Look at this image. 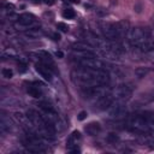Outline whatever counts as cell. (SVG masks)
I'll return each mask as SVG.
<instances>
[{
    "label": "cell",
    "instance_id": "7402d4cb",
    "mask_svg": "<svg viewBox=\"0 0 154 154\" xmlns=\"http://www.w3.org/2000/svg\"><path fill=\"white\" fill-rule=\"evenodd\" d=\"M53 37H54V40H60V36H59L58 34H54V35H53Z\"/></svg>",
    "mask_w": 154,
    "mask_h": 154
},
{
    "label": "cell",
    "instance_id": "7a4b0ae2",
    "mask_svg": "<svg viewBox=\"0 0 154 154\" xmlns=\"http://www.w3.org/2000/svg\"><path fill=\"white\" fill-rule=\"evenodd\" d=\"M126 126H128V129H130L134 132H138V134L149 132L147 119H146L144 114H135V116L129 117L126 120Z\"/></svg>",
    "mask_w": 154,
    "mask_h": 154
},
{
    "label": "cell",
    "instance_id": "5bb4252c",
    "mask_svg": "<svg viewBox=\"0 0 154 154\" xmlns=\"http://www.w3.org/2000/svg\"><path fill=\"white\" fill-rule=\"evenodd\" d=\"M106 141H107V143H109V144H116L117 142H119V136H118L117 134L111 132V134L107 135Z\"/></svg>",
    "mask_w": 154,
    "mask_h": 154
},
{
    "label": "cell",
    "instance_id": "ac0fdd59",
    "mask_svg": "<svg viewBox=\"0 0 154 154\" xmlns=\"http://www.w3.org/2000/svg\"><path fill=\"white\" fill-rule=\"evenodd\" d=\"M85 118H87V112H84V111L79 112V114H78V120H83V119H85Z\"/></svg>",
    "mask_w": 154,
    "mask_h": 154
},
{
    "label": "cell",
    "instance_id": "ffe728a7",
    "mask_svg": "<svg viewBox=\"0 0 154 154\" xmlns=\"http://www.w3.org/2000/svg\"><path fill=\"white\" fill-rule=\"evenodd\" d=\"M55 57L59 58V59H61V58H64V53H63L61 51H57V52H55Z\"/></svg>",
    "mask_w": 154,
    "mask_h": 154
},
{
    "label": "cell",
    "instance_id": "8992f818",
    "mask_svg": "<svg viewBox=\"0 0 154 154\" xmlns=\"http://www.w3.org/2000/svg\"><path fill=\"white\" fill-rule=\"evenodd\" d=\"M114 102V96L113 94H108V93H105L102 94L97 101L95 102V107L99 109V111H105L107 108H109Z\"/></svg>",
    "mask_w": 154,
    "mask_h": 154
},
{
    "label": "cell",
    "instance_id": "8fae6325",
    "mask_svg": "<svg viewBox=\"0 0 154 154\" xmlns=\"http://www.w3.org/2000/svg\"><path fill=\"white\" fill-rule=\"evenodd\" d=\"M84 131L89 136H95L101 131V125L99 123H96V122H91V123H89V124H87L84 126Z\"/></svg>",
    "mask_w": 154,
    "mask_h": 154
},
{
    "label": "cell",
    "instance_id": "52a82bcc",
    "mask_svg": "<svg viewBox=\"0 0 154 154\" xmlns=\"http://www.w3.org/2000/svg\"><path fill=\"white\" fill-rule=\"evenodd\" d=\"M81 140H82V136H81V132H79V131H73V132H71V135L69 136V138H67V141H66V146H67L69 150L72 152V153L79 152L78 143H79Z\"/></svg>",
    "mask_w": 154,
    "mask_h": 154
},
{
    "label": "cell",
    "instance_id": "3957f363",
    "mask_svg": "<svg viewBox=\"0 0 154 154\" xmlns=\"http://www.w3.org/2000/svg\"><path fill=\"white\" fill-rule=\"evenodd\" d=\"M101 31L103 36L109 41H117L119 40V24L116 23H105L101 26Z\"/></svg>",
    "mask_w": 154,
    "mask_h": 154
},
{
    "label": "cell",
    "instance_id": "9c48e42d",
    "mask_svg": "<svg viewBox=\"0 0 154 154\" xmlns=\"http://www.w3.org/2000/svg\"><path fill=\"white\" fill-rule=\"evenodd\" d=\"M17 20H18L19 25L25 26V28H31V26H34L35 23H36V18H35L31 13H23V14L18 16Z\"/></svg>",
    "mask_w": 154,
    "mask_h": 154
},
{
    "label": "cell",
    "instance_id": "ba28073f",
    "mask_svg": "<svg viewBox=\"0 0 154 154\" xmlns=\"http://www.w3.org/2000/svg\"><path fill=\"white\" fill-rule=\"evenodd\" d=\"M35 70H36V72L45 79V81H47V82H49V81H52V71H51V69L47 66V65H45L43 63H37L36 65H35Z\"/></svg>",
    "mask_w": 154,
    "mask_h": 154
},
{
    "label": "cell",
    "instance_id": "9a60e30c",
    "mask_svg": "<svg viewBox=\"0 0 154 154\" xmlns=\"http://www.w3.org/2000/svg\"><path fill=\"white\" fill-rule=\"evenodd\" d=\"M75 16H76V13H75V11H73L72 8H65V10L63 11V17H64V18L71 19V18H73Z\"/></svg>",
    "mask_w": 154,
    "mask_h": 154
},
{
    "label": "cell",
    "instance_id": "e0dca14e",
    "mask_svg": "<svg viewBox=\"0 0 154 154\" xmlns=\"http://www.w3.org/2000/svg\"><path fill=\"white\" fill-rule=\"evenodd\" d=\"M57 28H58L60 31H63V32H67V31H69V26H67L65 23H58V24H57Z\"/></svg>",
    "mask_w": 154,
    "mask_h": 154
},
{
    "label": "cell",
    "instance_id": "7c38bea8",
    "mask_svg": "<svg viewBox=\"0 0 154 154\" xmlns=\"http://www.w3.org/2000/svg\"><path fill=\"white\" fill-rule=\"evenodd\" d=\"M26 91H28V94H29L30 96L36 97V99H38V97L42 96V90H41V88L38 87V83H36V85H29V87L26 88Z\"/></svg>",
    "mask_w": 154,
    "mask_h": 154
},
{
    "label": "cell",
    "instance_id": "44dd1931",
    "mask_svg": "<svg viewBox=\"0 0 154 154\" xmlns=\"http://www.w3.org/2000/svg\"><path fill=\"white\" fill-rule=\"evenodd\" d=\"M43 2H45V4H47V5H53V4H54V1H53V0H43Z\"/></svg>",
    "mask_w": 154,
    "mask_h": 154
},
{
    "label": "cell",
    "instance_id": "6da1fadb",
    "mask_svg": "<svg viewBox=\"0 0 154 154\" xmlns=\"http://www.w3.org/2000/svg\"><path fill=\"white\" fill-rule=\"evenodd\" d=\"M129 41L132 47L141 52H150L154 49V32L148 28L136 26L130 29Z\"/></svg>",
    "mask_w": 154,
    "mask_h": 154
},
{
    "label": "cell",
    "instance_id": "30bf717a",
    "mask_svg": "<svg viewBox=\"0 0 154 154\" xmlns=\"http://www.w3.org/2000/svg\"><path fill=\"white\" fill-rule=\"evenodd\" d=\"M109 114L113 117V118H119V117H123L125 116L126 113V108L123 103L118 102V103H113L111 107H109Z\"/></svg>",
    "mask_w": 154,
    "mask_h": 154
},
{
    "label": "cell",
    "instance_id": "603a6c76",
    "mask_svg": "<svg viewBox=\"0 0 154 154\" xmlns=\"http://www.w3.org/2000/svg\"><path fill=\"white\" fill-rule=\"evenodd\" d=\"M69 1L72 4H79V0H69Z\"/></svg>",
    "mask_w": 154,
    "mask_h": 154
},
{
    "label": "cell",
    "instance_id": "5b68a950",
    "mask_svg": "<svg viewBox=\"0 0 154 154\" xmlns=\"http://www.w3.org/2000/svg\"><path fill=\"white\" fill-rule=\"evenodd\" d=\"M134 88L130 83H124L117 87V89L113 93V96L118 100H128L131 95H132Z\"/></svg>",
    "mask_w": 154,
    "mask_h": 154
},
{
    "label": "cell",
    "instance_id": "277c9868",
    "mask_svg": "<svg viewBox=\"0 0 154 154\" xmlns=\"http://www.w3.org/2000/svg\"><path fill=\"white\" fill-rule=\"evenodd\" d=\"M78 59V65L85 69H91V70H101L102 69V63L94 57H85V58H77Z\"/></svg>",
    "mask_w": 154,
    "mask_h": 154
},
{
    "label": "cell",
    "instance_id": "d6986e66",
    "mask_svg": "<svg viewBox=\"0 0 154 154\" xmlns=\"http://www.w3.org/2000/svg\"><path fill=\"white\" fill-rule=\"evenodd\" d=\"M18 71H19L20 73H23V72H25V71H26V66H25L24 64H20V65L18 66Z\"/></svg>",
    "mask_w": 154,
    "mask_h": 154
},
{
    "label": "cell",
    "instance_id": "4fadbf2b",
    "mask_svg": "<svg viewBox=\"0 0 154 154\" xmlns=\"http://www.w3.org/2000/svg\"><path fill=\"white\" fill-rule=\"evenodd\" d=\"M11 129H12L11 120L8 118H6L5 116H1V119H0V131L2 134H5V132H8Z\"/></svg>",
    "mask_w": 154,
    "mask_h": 154
},
{
    "label": "cell",
    "instance_id": "2e32d148",
    "mask_svg": "<svg viewBox=\"0 0 154 154\" xmlns=\"http://www.w3.org/2000/svg\"><path fill=\"white\" fill-rule=\"evenodd\" d=\"M1 75H2V77H5V78H12V77H13V71H12L11 69H8V67H4V69L1 70Z\"/></svg>",
    "mask_w": 154,
    "mask_h": 154
}]
</instances>
